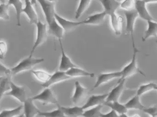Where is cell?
Segmentation results:
<instances>
[{
  "instance_id": "cell-3",
  "label": "cell",
  "mask_w": 157,
  "mask_h": 117,
  "mask_svg": "<svg viewBox=\"0 0 157 117\" xmlns=\"http://www.w3.org/2000/svg\"><path fill=\"white\" fill-rule=\"evenodd\" d=\"M36 25L37 28L36 37L33 46L32 48V51L30 53V57H33L36 49L42 44L44 43L47 41L48 38V32L46 24H44L41 21L39 20L38 22L36 24Z\"/></svg>"
},
{
  "instance_id": "cell-17",
  "label": "cell",
  "mask_w": 157,
  "mask_h": 117,
  "mask_svg": "<svg viewBox=\"0 0 157 117\" xmlns=\"http://www.w3.org/2000/svg\"><path fill=\"white\" fill-rule=\"evenodd\" d=\"M107 14L105 11L91 15L87 19L82 21V24L88 25H100L103 24Z\"/></svg>"
},
{
  "instance_id": "cell-37",
  "label": "cell",
  "mask_w": 157,
  "mask_h": 117,
  "mask_svg": "<svg viewBox=\"0 0 157 117\" xmlns=\"http://www.w3.org/2000/svg\"><path fill=\"white\" fill-rule=\"evenodd\" d=\"M143 111L151 117H157V104L152 107L146 108Z\"/></svg>"
},
{
  "instance_id": "cell-40",
  "label": "cell",
  "mask_w": 157,
  "mask_h": 117,
  "mask_svg": "<svg viewBox=\"0 0 157 117\" xmlns=\"http://www.w3.org/2000/svg\"><path fill=\"white\" fill-rule=\"evenodd\" d=\"M101 117H120V115L117 113L114 110H112L106 114H102L101 115Z\"/></svg>"
},
{
  "instance_id": "cell-42",
  "label": "cell",
  "mask_w": 157,
  "mask_h": 117,
  "mask_svg": "<svg viewBox=\"0 0 157 117\" xmlns=\"http://www.w3.org/2000/svg\"><path fill=\"white\" fill-rule=\"evenodd\" d=\"M25 117V115L24 113L21 114V115H19L18 117Z\"/></svg>"
},
{
  "instance_id": "cell-30",
  "label": "cell",
  "mask_w": 157,
  "mask_h": 117,
  "mask_svg": "<svg viewBox=\"0 0 157 117\" xmlns=\"http://www.w3.org/2000/svg\"><path fill=\"white\" fill-rule=\"evenodd\" d=\"M24 107L20 106L11 110H4L0 113V117H16L21 115Z\"/></svg>"
},
{
  "instance_id": "cell-13",
  "label": "cell",
  "mask_w": 157,
  "mask_h": 117,
  "mask_svg": "<svg viewBox=\"0 0 157 117\" xmlns=\"http://www.w3.org/2000/svg\"><path fill=\"white\" fill-rule=\"evenodd\" d=\"M125 80L126 79H123L121 81H118L117 86L113 88L108 94L106 102L118 101L120 96L124 91Z\"/></svg>"
},
{
  "instance_id": "cell-44",
  "label": "cell",
  "mask_w": 157,
  "mask_h": 117,
  "mask_svg": "<svg viewBox=\"0 0 157 117\" xmlns=\"http://www.w3.org/2000/svg\"><path fill=\"white\" fill-rule=\"evenodd\" d=\"M155 90H157V86H156V88H155Z\"/></svg>"
},
{
  "instance_id": "cell-32",
  "label": "cell",
  "mask_w": 157,
  "mask_h": 117,
  "mask_svg": "<svg viewBox=\"0 0 157 117\" xmlns=\"http://www.w3.org/2000/svg\"><path fill=\"white\" fill-rule=\"evenodd\" d=\"M58 108L56 110L49 112H43L40 111L38 115L44 117H64V112L61 109V106L58 104Z\"/></svg>"
},
{
  "instance_id": "cell-33",
  "label": "cell",
  "mask_w": 157,
  "mask_h": 117,
  "mask_svg": "<svg viewBox=\"0 0 157 117\" xmlns=\"http://www.w3.org/2000/svg\"><path fill=\"white\" fill-rule=\"evenodd\" d=\"M31 72L38 80L44 83L47 82L52 76L47 72L42 70H32Z\"/></svg>"
},
{
  "instance_id": "cell-31",
  "label": "cell",
  "mask_w": 157,
  "mask_h": 117,
  "mask_svg": "<svg viewBox=\"0 0 157 117\" xmlns=\"http://www.w3.org/2000/svg\"><path fill=\"white\" fill-rule=\"evenodd\" d=\"M103 107V105H100L85 111L83 112L82 116L84 117H101L102 114L101 111Z\"/></svg>"
},
{
  "instance_id": "cell-20",
  "label": "cell",
  "mask_w": 157,
  "mask_h": 117,
  "mask_svg": "<svg viewBox=\"0 0 157 117\" xmlns=\"http://www.w3.org/2000/svg\"><path fill=\"white\" fill-rule=\"evenodd\" d=\"M109 16L111 19V25L115 34L117 35H120L122 33L123 18L117 14L116 13H112Z\"/></svg>"
},
{
  "instance_id": "cell-28",
  "label": "cell",
  "mask_w": 157,
  "mask_h": 117,
  "mask_svg": "<svg viewBox=\"0 0 157 117\" xmlns=\"http://www.w3.org/2000/svg\"><path fill=\"white\" fill-rule=\"evenodd\" d=\"M11 81L10 77L1 76L0 77L1 98H2L4 94L11 90Z\"/></svg>"
},
{
  "instance_id": "cell-14",
  "label": "cell",
  "mask_w": 157,
  "mask_h": 117,
  "mask_svg": "<svg viewBox=\"0 0 157 117\" xmlns=\"http://www.w3.org/2000/svg\"><path fill=\"white\" fill-rule=\"evenodd\" d=\"M71 78L70 77L66 74V72L59 70L52 75L50 79L47 82L44 83L42 86L45 88H47L52 85L66 81L70 79Z\"/></svg>"
},
{
  "instance_id": "cell-19",
  "label": "cell",
  "mask_w": 157,
  "mask_h": 117,
  "mask_svg": "<svg viewBox=\"0 0 157 117\" xmlns=\"http://www.w3.org/2000/svg\"><path fill=\"white\" fill-rule=\"evenodd\" d=\"M48 34L53 35L56 37L59 40H61L64 36V29L59 25V24L57 21L56 19L52 21V22L48 24Z\"/></svg>"
},
{
  "instance_id": "cell-10",
  "label": "cell",
  "mask_w": 157,
  "mask_h": 117,
  "mask_svg": "<svg viewBox=\"0 0 157 117\" xmlns=\"http://www.w3.org/2000/svg\"><path fill=\"white\" fill-rule=\"evenodd\" d=\"M59 43L61 53V60L59 68V71L66 72L73 68L78 67V66L73 63L65 53L61 40H59Z\"/></svg>"
},
{
  "instance_id": "cell-1",
  "label": "cell",
  "mask_w": 157,
  "mask_h": 117,
  "mask_svg": "<svg viewBox=\"0 0 157 117\" xmlns=\"http://www.w3.org/2000/svg\"><path fill=\"white\" fill-rule=\"evenodd\" d=\"M133 54L131 62L127 65L121 72L122 73V77L119 79L118 81H121L123 79H126L127 78L132 76L134 75L139 73L145 77V75L139 69L138 67L137 62V53L139 51L137 48H136L133 49Z\"/></svg>"
},
{
  "instance_id": "cell-15",
  "label": "cell",
  "mask_w": 157,
  "mask_h": 117,
  "mask_svg": "<svg viewBox=\"0 0 157 117\" xmlns=\"http://www.w3.org/2000/svg\"><path fill=\"white\" fill-rule=\"evenodd\" d=\"M55 19L59 25L64 29L65 32H70L73 31L78 26L82 25V22H74L66 20L56 13Z\"/></svg>"
},
{
  "instance_id": "cell-45",
  "label": "cell",
  "mask_w": 157,
  "mask_h": 117,
  "mask_svg": "<svg viewBox=\"0 0 157 117\" xmlns=\"http://www.w3.org/2000/svg\"><path fill=\"white\" fill-rule=\"evenodd\" d=\"M156 44H157V41H156Z\"/></svg>"
},
{
  "instance_id": "cell-21",
  "label": "cell",
  "mask_w": 157,
  "mask_h": 117,
  "mask_svg": "<svg viewBox=\"0 0 157 117\" xmlns=\"http://www.w3.org/2000/svg\"><path fill=\"white\" fill-rule=\"evenodd\" d=\"M100 2L104 9V11L108 15L116 13L120 6V3L115 0H101Z\"/></svg>"
},
{
  "instance_id": "cell-8",
  "label": "cell",
  "mask_w": 157,
  "mask_h": 117,
  "mask_svg": "<svg viewBox=\"0 0 157 117\" xmlns=\"http://www.w3.org/2000/svg\"><path fill=\"white\" fill-rule=\"evenodd\" d=\"M5 95L13 97L21 103H24L27 99L25 88L17 86L12 81H11V90Z\"/></svg>"
},
{
  "instance_id": "cell-43",
  "label": "cell",
  "mask_w": 157,
  "mask_h": 117,
  "mask_svg": "<svg viewBox=\"0 0 157 117\" xmlns=\"http://www.w3.org/2000/svg\"><path fill=\"white\" fill-rule=\"evenodd\" d=\"M141 117L140 115H138V114H135V115H133L132 117Z\"/></svg>"
},
{
  "instance_id": "cell-39",
  "label": "cell",
  "mask_w": 157,
  "mask_h": 117,
  "mask_svg": "<svg viewBox=\"0 0 157 117\" xmlns=\"http://www.w3.org/2000/svg\"><path fill=\"white\" fill-rule=\"evenodd\" d=\"M0 73L1 76L2 75L5 77H10V75L12 74V70L6 67L5 65L1 63V69H0Z\"/></svg>"
},
{
  "instance_id": "cell-41",
  "label": "cell",
  "mask_w": 157,
  "mask_h": 117,
  "mask_svg": "<svg viewBox=\"0 0 157 117\" xmlns=\"http://www.w3.org/2000/svg\"><path fill=\"white\" fill-rule=\"evenodd\" d=\"M120 117H129L127 114H123L120 115Z\"/></svg>"
},
{
  "instance_id": "cell-29",
  "label": "cell",
  "mask_w": 157,
  "mask_h": 117,
  "mask_svg": "<svg viewBox=\"0 0 157 117\" xmlns=\"http://www.w3.org/2000/svg\"><path fill=\"white\" fill-rule=\"evenodd\" d=\"M90 0H81L80 1L78 7L76 12L75 18L78 19L82 14L89 9L90 5Z\"/></svg>"
},
{
  "instance_id": "cell-2",
  "label": "cell",
  "mask_w": 157,
  "mask_h": 117,
  "mask_svg": "<svg viewBox=\"0 0 157 117\" xmlns=\"http://www.w3.org/2000/svg\"><path fill=\"white\" fill-rule=\"evenodd\" d=\"M44 61V58H34L29 56L27 58L22 60L16 66L12 68V74L14 75L21 72L31 70L35 66L39 64Z\"/></svg>"
},
{
  "instance_id": "cell-16",
  "label": "cell",
  "mask_w": 157,
  "mask_h": 117,
  "mask_svg": "<svg viewBox=\"0 0 157 117\" xmlns=\"http://www.w3.org/2000/svg\"><path fill=\"white\" fill-rule=\"evenodd\" d=\"M25 2V6L24 8L23 12L27 15L31 24H35L36 25L39 20L37 13L34 8L33 5L32 4L31 1L29 0H26Z\"/></svg>"
},
{
  "instance_id": "cell-7",
  "label": "cell",
  "mask_w": 157,
  "mask_h": 117,
  "mask_svg": "<svg viewBox=\"0 0 157 117\" xmlns=\"http://www.w3.org/2000/svg\"><path fill=\"white\" fill-rule=\"evenodd\" d=\"M152 2V1L147 0H136L135 1V10L138 14L139 16L147 22L154 21V19L150 14L147 10L146 5L148 2Z\"/></svg>"
},
{
  "instance_id": "cell-23",
  "label": "cell",
  "mask_w": 157,
  "mask_h": 117,
  "mask_svg": "<svg viewBox=\"0 0 157 117\" xmlns=\"http://www.w3.org/2000/svg\"><path fill=\"white\" fill-rule=\"evenodd\" d=\"M147 22V29L144 32L142 41L145 42L151 37L157 36V23L154 21H149Z\"/></svg>"
},
{
  "instance_id": "cell-38",
  "label": "cell",
  "mask_w": 157,
  "mask_h": 117,
  "mask_svg": "<svg viewBox=\"0 0 157 117\" xmlns=\"http://www.w3.org/2000/svg\"><path fill=\"white\" fill-rule=\"evenodd\" d=\"M7 45L4 42L1 41L0 42V56L1 58L3 59L7 53Z\"/></svg>"
},
{
  "instance_id": "cell-5",
  "label": "cell",
  "mask_w": 157,
  "mask_h": 117,
  "mask_svg": "<svg viewBox=\"0 0 157 117\" xmlns=\"http://www.w3.org/2000/svg\"><path fill=\"white\" fill-rule=\"evenodd\" d=\"M32 98L33 100L38 101L45 105L58 104L56 96L49 88L45 89L40 94L36 95Z\"/></svg>"
},
{
  "instance_id": "cell-11",
  "label": "cell",
  "mask_w": 157,
  "mask_h": 117,
  "mask_svg": "<svg viewBox=\"0 0 157 117\" xmlns=\"http://www.w3.org/2000/svg\"><path fill=\"white\" fill-rule=\"evenodd\" d=\"M121 77L122 73L121 71L100 74L97 77V81L94 84L93 90L95 89L101 85L108 83L115 79H120Z\"/></svg>"
},
{
  "instance_id": "cell-34",
  "label": "cell",
  "mask_w": 157,
  "mask_h": 117,
  "mask_svg": "<svg viewBox=\"0 0 157 117\" xmlns=\"http://www.w3.org/2000/svg\"><path fill=\"white\" fill-rule=\"evenodd\" d=\"M157 84L154 83H150L141 85L137 91L136 95L140 97L141 95L155 89Z\"/></svg>"
},
{
  "instance_id": "cell-35",
  "label": "cell",
  "mask_w": 157,
  "mask_h": 117,
  "mask_svg": "<svg viewBox=\"0 0 157 117\" xmlns=\"http://www.w3.org/2000/svg\"><path fill=\"white\" fill-rule=\"evenodd\" d=\"M10 5L5 3L0 4V18L1 19L6 20H9L10 16L9 14V9Z\"/></svg>"
},
{
  "instance_id": "cell-25",
  "label": "cell",
  "mask_w": 157,
  "mask_h": 117,
  "mask_svg": "<svg viewBox=\"0 0 157 117\" xmlns=\"http://www.w3.org/2000/svg\"><path fill=\"white\" fill-rule=\"evenodd\" d=\"M124 105L128 110L135 109L143 111L146 108L140 102L139 96L137 95L130 99Z\"/></svg>"
},
{
  "instance_id": "cell-6",
  "label": "cell",
  "mask_w": 157,
  "mask_h": 117,
  "mask_svg": "<svg viewBox=\"0 0 157 117\" xmlns=\"http://www.w3.org/2000/svg\"><path fill=\"white\" fill-rule=\"evenodd\" d=\"M38 2L41 6L46 21L48 25L55 19V15L56 13L55 9V3L53 1L46 0H39Z\"/></svg>"
},
{
  "instance_id": "cell-4",
  "label": "cell",
  "mask_w": 157,
  "mask_h": 117,
  "mask_svg": "<svg viewBox=\"0 0 157 117\" xmlns=\"http://www.w3.org/2000/svg\"><path fill=\"white\" fill-rule=\"evenodd\" d=\"M125 17L126 20V31L131 35V39L132 40V47L133 49L136 48L135 46V39H134V32L135 28V23L136 21L139 17L136 10L129 11H125Z\"/></svg>"
},
{
  "instance_id": "cell-12",
  "label": "cell",
  "mask_w": 157,
  "mask_h": 117,
  "mask_svg": "<svg viewBox=\"0 0 157 117\" xmlns=\"http://www.w3.org/2000/svg\"><path fill=\"white\" fill-rule=\"evenodd\" d=\"M108 95V94L92 95L88 99L86 103L82 106V108L85 110L100 105H105Z\"/></svg>"
},
{
  "instance_id": "cell-26",
  "label": "cell",
  "mask_w": 157,
  "mask_h": 117,
  "mask_svg": "<svg viewBox=\"0 0 157 117\" xmlns=\"http://www.w3.org/2000/svg\"><path fill=\"white\" fill-rule=\"evenodd\" d=\"M8 4L10 6L12 5L16 10V20H17V25L18 26H21V16L23 13V3L20 0H10L8 2Z\"/></svg>"
},
{
  "instance_id": "cell-27",
  "label": "cell",
  "mask_w": 157,
  "mask_h": 117,
  "mask_svg": "<svg viewBox=\"0 0 157 117\" xmlns=\"http://www.w3.org/2000/svg\"><path fill=\"white\" fill-rule=\"evenodd\" d=\"M104 105L111 108L112 110L115 111L119 115L123 114H127L128 109L124 104H121L119 101L114 102H105Z\"/></svg>"
},
{
  "instance_id": "cell-24",
  "label": "cell",
  "mask_w": 157,
  "mask_h": 117,
  "mask_svg": "<svg viewBox=\"0 0 157 117\" xmlns=\"http://www.w3.org/2000/svg\"><path fill=\"white\" fill-rule=\"evenodd\" d=\"M66 74L70 77H90L93 78L94 77V73H90L83 69L78 67L73 68L66 72Z\"/></svg>"
},
{
  "instance_id": "cell-22",
  "label": "cell",
  "mask_w": 157,
  "mask_h": 117,
  "mask_svg": "<svg viewBox=\"0 0 157 117\" xmlns=\"http://www.w3.org/2000/svg\"><path fill=\"white\" fill-rule=\"evenodd\" d=\"M61 109L64 112V115L67 117H79L82 116L84 110L82 107L76 106L71 108L61 106Z\"/></svg>"
},
{
  "instance_id": "cell-9",
  "label": "cell",
  "mask_w": 157,
  "mask_h": 117,
  "mask_svg": "<svg viewBox=\"0 0 157 117\" xmlns=\"http://www.w3.org/2000/svg\"><path fill=\"white\" fill-rule=\"evenodd\" d=\"M75 90L72 97L73 103L78 106L84 101L88 94V90L86 88L82 86L78 81L75 83Z\"/></svg>"
},
{
  "instance_id": "cell-36",
  "label": "cell",
  "mask_w": 157,
  "mask_h": 117,
  "mask_svg": "<svg viewBox=\"0 0 157 117\" xmlns=\"http://www.w3.org/2000/svg\"><path fill=\"white\" fill-rule=\"evenodd\" d=\"M120 8L125 11H129L135 9V1L125 0L120 3Z\"/></svg>"
},
{
  "instance_id": "cell-18",
  "label": "cell",
  "mask_w": 157,
  "mask_h": 117,
  "mask_svg": "<svg viewBox=\"0 0 157 117\" xmlns=\"http://www.w3.org/2000/svg\"><path fill=\"white\" fill-rule=\"evenodd\" d=\"M40 112L34 104L32 98H28L24 103V113L25 117H35Z\"/></svg>"
},
{
  "instance_id": "cell-46",
  "label": "cell",
  "mask_w": 157,
  "mask_h": 117,
  "mask_svg": "<svg viewBox=\"0 0 157 117\" xmlns=\"http://www.w3.org/2000/svg\"><path fill=\"white\" fill-rule=\"evenodd\" d=\"M66 117V116H65V117Z\"/></svg>"
}]
</instances>
